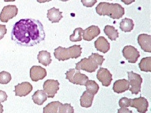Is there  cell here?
<instances>
[{
  "instance_id": "cell-1",
  "label": "cell",
  "mask_w": 151,
  "mask_h": 113,
  "mask_svg": "<svg viewBox=\"0 0 151 113\" xmlns=\"http://www.w3.org/2000/svg\"><path fill=\"white\" fill-rule=\"evenodd\" d=\"M42 24L34 19H22L16 22L11 32V39L23 47H32L44 40Z\"/></svg>"
},
{
  "instance_id": "cell-2",
  "label": "cell",
  "mask_w": 151,
  "mask_h": 113,
  "mask_svg": "<svg viewBox=\"0 0 151 113\" xmlns=\"http://www.w3.org/2000/svg\"><path fill=\"white\" fill-rule=\"evenodd\" d=\"M96 11L100 16H107L114 19H119L124 14V8L118 3L101 2L96 7Z\"/></svg>"
},
{
  "instance_id": "cell-3",
  "label": "cell",
  "mask_w": 151,
  "mask_h": 113,
  "mask_svg": "<svg viewBox=\"0 0 151 113\" xmlns=\"http://www.w3.org/2000/svg\"><path fill=\"white\" fill-rule=\"evenodd\" d=\"M104 58L103 55L97 53H92L88 58H82L79 62L76 63L75 70L80 71L84 70L88 73L95 72L98 67H101Z\"/></svg>"
},
{
  "instance_id": "cell-4",
  "label": "cell",
  "mask_w": 151,
  "mask_h": 113,
  "mask_svg": "<svg viewBox=\"0 0 151 113\" xmlns=\"http://www.w3.org/2000/svg\"><path fill=\"white\" fill-rule=\"evenodd\" d=\"M82 48L80 45H74L68 48L58 47L54 50V57L59 61H65L70 58H77L82 54Z\"/></svg>"
},
{
  "instance_id": "cell-5",
  "label": "cell",
  "mask_w": 151,
  "mask_h": 113,
  "mask_svg": "<svg viewBox=\"0 0 151 113\" xmlns=\"http://www.w3.org/2000/svg\"><path fill=\"white\" fill-rule=\"evenodd\" d=\"M66 79L73 84L83 86L88 81V77L86 75L81 73L80 71L74 68L70 69L65 73Z\"/></svg>"
},
{
  "instance_id": "cell-6",
  "label": "cell",
  "mask_w": 151,
  "mask_h": 113,
  "mask_svg": "<svg viewBox=\"0 0 151 113\" xmlns=\"http://www.w3.org/2000/svg\"><path fill=\"white\" fill-rule=\"evenodd\" d=\"M128 75V79L129 82V90L131 91L132 94H137L141 92V84L142 83V78L140 75L136 73L133 72H127Z\"/></svg>"
},
{
  "instance_id": "cell-7",
  "label": "cell",
  "mask_w": 151,
  "mask_h": 113,
  "mask_svg": "<svg viewBox=\"0 0 151 113\" xmlns=\"http://www.w3.org/2000/svg\"><path fill=\"white\" fill-rule=\"evenodd\" d=\"M59 82L54 80H46L43 85L44 91L46 93L47 98H53L59 90Z\"/></svg>"
},
{
  "instance_id": "cell-8",
  "label": "cell",
  "mask_w": 151,
  "mask_h": 113,
  "mask_svg": "<svg viewBox=\"0 0 151 113\" xmlns=\"http://www.w3.org/2000/svg\"><path fill=\"white\" fill-rule=\"evenodd\" d=\"M18 13V9L15 5H8L4 6L0 13V21L3 22H8L13 19Z\"/></svg>"
},
{
  "instance_id": "cell-9",
  "label": "cell",
  "mask_w": 151,
  "mask_h": 113,
  "mask_svg": "<svg viewBox=\"0 0 151 113\" xmlns=\"http://www.w3.org/2000/svg\"><path fill=\"white\" fill-rule=\"evenodd\" d=\"M123 55L126 60H128L129 63H135L140 57L139 52L132 45H127L124 47Z\"/></svg>"
},
{
  "instance_id": "cell-10",
  "label": "cell",
  "mask_w": 151,
  "mask_h": 113,
  "mask_svg": "<svg viewBox=\"0 0 151 113\" xmlns=\"http://www.w3.org/2000/svg\"><path fill=\"white\" fill-rule=\"evenodd\" d=\"M97 79L101 82L103 86H109L111 85L113 80L112 74L109 72V71L107 68L100 67L98 70L96 74Z\"/></svg>"
},
{
  "instance_id": "cell-11",
  "label": "cell",
  "mask_w": 151,
  "mask_h": 113,
  "mask_svg": "<svg viewBox=\"0 0 151 113\" xmlns=\"http://www.w3.org/2000/svg\"><path fill=\"white\" fill-rule=\"evenodd\" d=\"M130 106L136 108L139 112L146 113L148 110L149 103L146 98L141 96L139 98L131 99Z\"/></svg>"
},
{
  "instance_id": "cell-12",
  "label": "cell",
  "mask_w": 151,
  "mask_h": 113,
  "mask_svg": "<svg viewBox=\"0 0 151 113\" xmlns=\"http://www.w3.org/2000/svg\"><path fill=\"white\" fill-rule=\"evenodd\" d=\"M32 86L29 82H22L15 86V94L16 96H26L32 90Z\"/></svg>"
},
{
  "instance_id": "cell-13",
  "label": "cell",
  "mask_w": 151,
  "mask_h": 113,
  "mask_svg": "<svg viewBox=\"0 0 151 113\" xmlns=\"http://www.w3.org/2000/svg\"><path fill=\"white\" fill-rule=\"evenodd\" d=\"M47 76L46 70L40 66H33L30 69V78L33 81L43 80Z\"/></svg>"
},
{
  "instance_id": "cell-14",
  "label": "cell",
  "mask_w": 151,
  "mask_h": 113,
  "mask_svg": "<svg viewBox=\"0 0 151 113\" xmlns=\"http://www.w3.org/2000/svg\"><path fill=\"white\" fill-rule=\"evenodd\" d=\"M137 42L141 49L146 52H151V36L150 35L142 34L139 35Z\"/></svg>"
},
{
  "instance_id": "cell-15",
  "label": "cell",
  "mask_w": 151,
  "mask_h": 113,
  "mask_svg": "<svg viewBox=\"0 0 151 113\" xmlns=\"http://www.w3.org/2000/svg\"><path fill=\"white\" fill-rule=\"evenodd\" d=\"M101 33L99 27L96 26H91L83 30L82 38L86 41H91Z\"/></svg>"
},
{
  "instance_id": "cell-16",
  "label": "cell",
  "mask_w": 151,
  "mask_h": 113,
  "mask_svg": "<svg viewBox=\"0 0 151 113\" xmlns=\"http://www.w3.org/2000/svg\"><path fill=\"white\" fill-rule=\"evenodd\" d=\"M129 82L126 79H122L116 81L114 83L113 90L116 93H123L129 90Z\"/></svg>"
},
{
  "instance_id": "cell-17",
  "label": "cell",
  "mask_w": 151,
  "mask_h": 113,
  "mask_svg": "<svg viewBox=\"0 0 151 113\" xmlns=\"http://www.w3.org/2000/svg\"><path fill=\"white\" fill-rule=\"evenodd\" d=\"M95 47L96 50L103 53H107L110 49V44L104 37H99L95 42Z\"/></svg>"
},
{
  "instance_id": "cell-18",
  "label": "cell",
  "mask_w": 151,
  "mask_h": 113,
  "mask_svg": "<svg viewBox=\"0 0 151 113\" xmlns=\"http://www.w3.org/2000/svg\"><path fill=\"white\" fill-rule=\"evenodd\" d=\"M47 17L49 20L52 23L59 22L62 18V12L59 11V9L52 8L47 11Z\"/></svg>"
},
{
  "instance_id": "cell-19",
  "label": "cell",
  "mask_w": 151,
  "mask_h": 113,
  "mask_svg": "<svg viewBox=\"0 0 151 113\" xmlns=\"http://www.w3.org/2000/svg\"><path fill=\"white\" fill-rule=\"evenodd\" d=\"M94 99V95H93L86 91H84L80 98V105L83 108H88L91 106L93 101Z\"/></svg>"
},
{
  "instance_id": "cell-20",
  "label": "cell",
  "mask_w": 151,
  "mask_h": 113,
  "mask_svg": "<svg viewBox=\"0 0 151 113\" xmlns=\"http://www.w3.org/2000/svg\"><path fill=\"white\" fill-rule=\"evenodd\" d=\"M32 99L35 104L42 105L47 99V96L44 90H37L32 96Z\"/></svg>"
},
{
  "instance_id": "cell-21",
  "label": "cell",
  "mask_w": 151,
  "mask_h": 113,
  "mask_svg": "<svg viewBox=\"0 0 151 113\" xmlns=\"http://www.w3.org/2000/svg\"><path fill=\"white\" fill-rule=\"evenodd\" d=\"M37 59L40 63H41L45 67L48 66L52 62L50 53L46 50L39 52L37 55Z\"/></svg>"
},
{
  "instance_id": "cell-22",
  "label": "cell",
  "mask_w": 151,
  "mask_h": 113,
  "mask_svg": "<svg viewBox=\"0 0 151 113\" xmlns=\"http://www.w3.org/2000/svg\"><path fill=\"white\" fill-rule=\"evenodd\" d=\"M119 27L121 30L125 32H129L132 31L134 29V21L129 18H124L122 19L119 24Z\"/></svg>"
},
{
  "instance_id": "cell-23",
  "label": "cell",
  "mask_w": 151,
  "mask_h": 113,
  "mask_svg": "<svg viewBox=\"0 0 151 113\" xmlns=\"http://www.w3.org/2000/svg\"><path fill=\"white\" fill-rule=\"evenodd\" d=\"M104 32L111 40H116L119 37V32L114 27L107 25L104 28Z\"/></svg>"
},
{
  "instance_id": "cell-24",
  "label": "cell",
  "mask_w": 151,
  "mask_h": 113,
  "mask_svg": "<svg viewBox=\"0 0 151 113\" xmlns=\"http://www.w3.org/2000/svg\"><path fill=\"white\" fill-rule=\"evenodd\" d=\"M86 86V91L93 94L95 95L99 91L100 86L97 84V83L93 80H88L85 85Z\"/></svg>"
},
{
  "instance_id": "cell-25",
  "label": "cell",
  "mask_w": 151,
  "mask_h": 113,
  "mask_svg": "<svg viewBox=\"0 0 151 113\" xmlns=\"http://www.w3.org/2000/svg\"><path fill=\"white\" fill-rule=\"evenodd\" d=\"M139 68L142 72H151V57L143 58L139 63Z\"/></svg>"
},
{
  "instance_id": "cell-26",
  "label": "cell",
  "mask_w": 151,
  "mask_h": 113,
  "mask_svg": "<svg viewBox=\"0 0 151 113\" xmlns=\"http://www.w3.org/2000/svg\"><path fill=\"white\" fill-rule=\"evenodd\" d=\"M61 103L53 101L49 103L43 109V113H58V109Z\"/></svg>"
},
{
  "instance_id": "cell-27",
  "label": "cell",
  "mask_w": 151,
  "mask_h": 113,
  "mask_svg": "<svg viewBox=\"0 0 151 113\" xmlns=\"http://www.w3.org/2000/svg\"><path fill=\"white\" fill-rule=\"evenodd\" d=\"M83 30L82 28L78 27L74 30L73 34L70 36V40L71 42H78L82 40Z\"/></svg>"
},
{
  "instance_id": "cell-28",
  "label": "cell",
  "mask_w": 151,
  "mask_h": 113,
  "mask_svg": "<svg viewBox=\"0 0 151 113\" xmlns=\"http://www.w3.org/2000/svg\"><path fill=\"white\" fill-rule=\"evenodd\" d=\"M58 113H74V108L70 104L61 103L59 107Z\"/></svg>"
},
{
  "instance_id": "cell-29",
  "label": "cell",
  "mask_w": 151,
  "mask_h": 113,
  "mask_svg": "<svg viewBox=\"0 0 151 113\" xmlns=\"http://www.w3.org/2000/svg\"><path fill=\"white\" fill-rule=\"evenodd\" d=\"M11 80V75L8 72L3 71L0 72V83L3 85H6L9 83Z\"/></svg>"
},
{
  "instance_id": "cell-30",
  "label": "cell",
  "mask_w": 151,
  "mask_h": 113,
  "mask_svg": "<svg viewBox=\"0 0 151 113\" xmlns=\"http://www.w3.org/2000/svg\"><path fill=\"white\" fill-rule=\"evenodd\" d=\"M131 99H129L126 97L122 98L119 101V105L121 108H127L130 106Z\"/></svg>"
},
{
  "instance_id": "cell-31",
  "label": "cell",
  "mask_w": 151,
  "mask_h": 113,
  "mask_svg": "<svg viewBox=\"0 0 151 113\" xmlns=\"http://www.w3.org/2000/svg\"><path fill=\"white\" fill-rule=\"evenodd\" d=\"M83 5L87 8H91L96 3L97 0H81Z\"/></svg>"
},
{
  "instance_id": "cell-32",
  "label": "cell",
  "mask_w": 151,
  "mask_h": 113,
  "mask_svg": "<svg viewBox=\"0 0 151 113\" xmlns=\"http://www.w3.org/2000/svg\"><path fill=\"white\" fill-rule=\"evenodd\" d=\"M6 32L7 29L6 26L0 24V40H1L4 37V35L6 34Z\"/></svg>"
},
{
  "instance_id": "cell-33",
  "label": "cell",
  "mask_w": 151,
  "mask_h": 113,
  "mask_svg": "<svg viewBox=\"0 0 151 113\" xmlns=\"http://www.w3.org/2000/svg\"><path fill=\"white\" fill-rule=\"evenodd\" d=\"M8 95L5 91L0 90V103H4L7 100Z\"/></svg>"
},
{
  "instance_id": "cell-34",
  "label": "cell",
  "mask_w": 151,
  "mask_h": 113,
  "mask_svg": "<svg viewBox=\"0 0 151 113\" xmlns=\"http://www.w3.org/2000/svg\"><path fill=\"white\" fill-rule=\"evenodd\" d=\"M117 113H134L132 111L127 109V108H121L118 109Z\"/></svg>"
},
{
  "instance_id": "cell-35",
  "label": "cell",
  "mask_w": 151,
  "mask_h": 113,
  "mask_svg": "<svg viewBox=\"0 0 151 113\" xmlns=\"http://www.w3.org/2000/svg\"><path fill=\"white\" fill-rule=\"evenodd\" d=\"M121 1L123 2L126 5H129L132 4V3H134L135 0H121Z\"/></svg>"
},
{
  "instance_id": "cell-36",
  "label": "cell",
  "mask_w": 151,
  "mask_h": 113,
  "mask_svg": "<svg viewBox=\"0 0 151 113\" xmlns=\"http://www.w3.org/2000/svg\"><path fill=\"white\" fill-rule=\"evenodd\" d=\"M51 0H37V1L39 2V3H46V2H49Z\"/></svg>"
},
{
  "instance_id": "cell-37",
  "label": "cell",
  "mask_w": 151,
  "mask_h": 113,
  "mask_svg": "<svg viewBox=\"0 0 151 113\" xmlns=\"http://www.w3.org/2000/svg\"><path fill=\"white\" fill-rule=\"evenodd\" d=\"M3 106L0 103V113H3Z\"/></svg>"
},
{
  "instance_id": "cell-38",
  "label": "cell",
  "mask_w": 151,
  "mask_h": 113,
  "mask_svg": "<svg viewBox=\"0 0 151 113\" xmlns=\"http://www.w3.org/2000/svg\"><path fill=\"white\" fill-rule=\"evenodd\" d=\"M4 1L5 2H13V1H16V0H4Z\"/></svg>"
},
{
  "instance_id": "cell-39",
  "label": "cell",
  "mask_w": 151,
  "mask_h": 113,
  "mask_svg": "<svg viewBox=\"0 0 151 113\" xmlns=\"http://www.w3.org/2000/svg\"><path fill=\"white\" fill-rule=\"evenodd\" d=\"M60 1H63V2H66V1H69V0H60Z\"/></svg>"
},
{
  "instance_id": "cell-40",
  "label": "cell",
  "mask_w": 151,
  "mask_h": 113,
  "mask_svg": "<svg viewBox=\"0 0 151 113\" xmlns=\"http://www.w3.org/2000/svg\"></svg>"
}]
</instances>
